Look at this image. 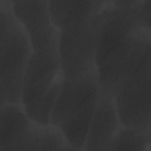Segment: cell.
I'll return each mask as SVG.
<instances>
[{
	"label": "cell",
	"instance_id": "obj_1",
	"mask_svg": "<svg viewBox=\"0 0 151 151\" xmlns=\"http://www.w3.org/2000/svg\"><path fill=\"white\" fill-rule=\"evenodd\" d=\"M99 92L97 70L74 80L63 78L50 117L74 150H84Z\"/></svg>",
	"mask_w": 151,
	"mask_h": 151
},
{
	"label": "cell",
	"instance_id": "obj_2",
	"mask_svg": "<svg viewBox=\"0 0 151 151\" xmlns=\"http://www.w3.org/2000/svg\"><path fill=\"white\" fill-rule=\"evenodd\" d=\"M32 52L28 34L13 13L11 1L0 0V106L21 103L24 72Z\"/></svg>",
	"mask_w": 151,
	"mask_h": 151
},
{
	"label": "cell",
	"instance_id": "obj_3",
	"mask_svg": "<svg viewBox=\"0 0 151 151\" xmlns=\"http://www.w3.org/2000/svg\"><path fill=\"white\" fill-rule=\"evenodd\" d=\"M102 11L60 31L58 51L63 77L78 78L96 70V53Z\"/></svg>",
	"mask_w": 151,
	"mask_h": 151
},
{
	"label": "cell",
	"instance_id": "obj_4",
	"mask_svg": "<svg viewBox=\"0 0 151 151\" xmlns=\"http://www.w3.org/2000/svg\"><path fill=\"white\" fill-rule=\"evenodd\" d=\"M150 50L114 96L121 124L150 132Z\"/></svg>",
	"mask_w": 151,
	"mask_h": 151
},
{
	"label": "cell",
	"instance_id": "obj_5",
	"mask_svg": "<svg viewBox=\"0 0 151 151\" xmlns=\"http://www.w3.org/2000/svg\"><path fill=\"white\" fill-rule=\"evenodd\" d=\"M150 28L130 35L96 68L100 91L114 97L122 84L150 50Z\"/></svg>",
	"mask_w": 151,
	"mask_h": 151
},
{
	"label": "cell",
	"instance_id": "obj_6",
	"mask_svg": "<svg viewBox=\"0 0 151 151\" xmlns=\"http://www.w3.org/2000/svg\"><path fill=\"white\" fill-rule=\"evenodd\" d=\"M129 8H116L110 4L102 11L97 53L96 68L103 63L132 34L150 28L143 16L141 4Z\"/></svg>",
	"mask_w": 151,
	"mask_h": 151
},
{
	"label": "cell",
	"instance_id": "obj_7",
	"mask_svg": "<svg viewBox=\"0 0 151 151\" xmlns=\"http://www.w3.org/2000/svg\"><path fill=\"white\" fill-rule=\"evenodd\" d=\"M61 71L58 43L43 50L33 51L23 78L21 104L25 110L40 99Z\"/></svg>",
	"mask_w": 151,
	"mask_h": 151
},
{
	"label": "cell",
	"instance_id": "obj_8",
	"mask_svg": "<svg viewBox=\"0 0 151 151\" xmlns=\"http://www.w3.org/2000/svg\"><path fill=\"white\" fill-rule=\"evenodd\" d=\"M50 1H11L13 13L25 29L33 51L58 43L60 31L50 13Z\"/></svg>",
	"mask_w": 151,
	"mask_h": 151
},
{
	"label": "cell",
	"instance_id": "obj_9",
	"mask_svg": "<svg viewBox=\"0 0 151 151\" xmlns=\"http://www.w3.org/2000/svg\"><path fill=\"white\" fill-rule=\"evenodd\" d=\"M122 126L114 97L99 90L84 150H109Z\"/></svg>",
	"mask_w": 151,
	"mask_h": 151
},
{
	"label": "cell",
	"instance_id": "obj_10",
	"mask_svg": "<svg viewBox=\"0 0 151 151\" xmlns=\"http://www.w3.org/2000/svg\"><path fill=\"white\" fill-rule=\"evenodd\" d=\"M14 150H74L59 129L32 122L11 147Z\"/></svg>",
	"mask_w": 151,
	"mask_h": 151
},
{
	"label": "cell",
	"instance_id": "obj_11",
	"mask_svg": "<svg viewBox=\"0 0 151 151\" xmlns=\"http://www.w3.org/2000/svg\"><path fill=\"white\" fill-rule=\"evenodd\" d=\"M110 1H50V16L60 31L71 25L101 12Z\"/></svg>",
	"mask_w": 151,
	"mask_h": 151
},
{
	"label": "cell",
	"instance_id": "obj_12",
	"mask_svg": "<svg viewBox=\"0 0 151 151\" xmlns=\"http://www.w3.org/2000/svg\"><path fill=\"white\" fill-rule=\"evenodd\" d=\"M0 151H9L32 121L21 103H6L0 106Z\"/></svg>",
	"mask_w": 151,
	"mask_h": 151
},
{
	"label": "cell",
	"instance_id": "obj_13",
	"mask_svg": "<svg viewBox=\"0 0 151 151\" xmlns=\"http://www.w3.org/2000/svg\"><path fill=\"white\" fill-rule=\"evenodd\" d=\"M63 78L61 71L40 99L31 107L25 110L32 122L44 125L50 124L51 114L60 92Z\"/></svg>",
	"mask_w": 151,
	"mask_h": 151
},
{
	"label": "cell",
	"instance_id": "obj_14",
	"mask_svg": "<svg viewBox=\"0 0 151 151\" xmlns=\"http://www.w3.org/2000/svg\"><path fill=\"white\" fill-rule=\"evenodd\" d=\"M151 132L122 126L113 141L109 150H140L150 149Z\"/></svg>",
	"mask_w": 151,
	"mask_h": 151
},
{
	"label": "cell",
	"instance_id": "obj_15",
	"mask_svg": "<svg viewBox=\"0 0 151 151\" xmlns=\"http://www.w3.org/2000/svg\"><path fill=\"white\" fill-rule=\"evenodd\" d=\"M141 0H132V1H110V3L111 6L116 7V8H129L133 6H134L139 4Z\"/></svg>",
	"mask_w": 151,
	"mask_h": 151
}]
</instances>
